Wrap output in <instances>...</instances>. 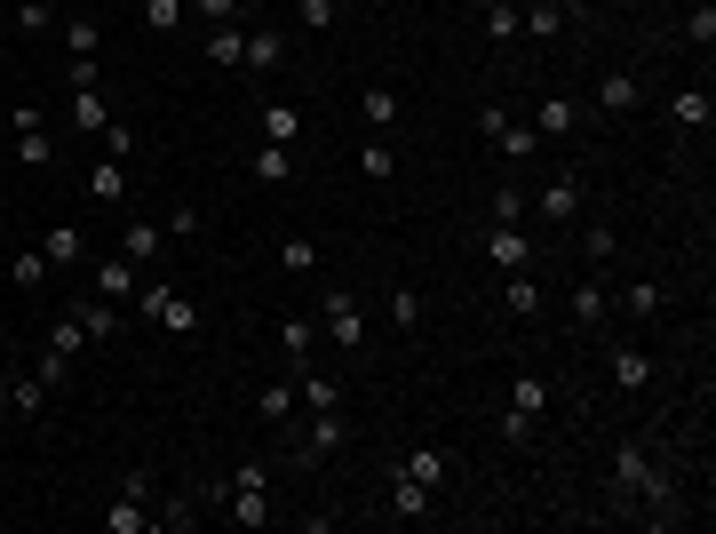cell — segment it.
<instances>
[{
  "label": "cell",
  "mask_w": 716,
  "mask_h": 534,
  "mask_svg": "<svg viewBox=\"0 0 716 534\" xmlns=\"http://www.w3.org/2000/svg\"><path fill=\"white\" fill-rule=\"evenodd\" d=\"M637 105H645V80H637V73H605V80H597V112H605V120H629Z\"/></svg>",
  "instance_id": "30bf717a"
},
{
  "label": "cell",
  "mask_w": 716,
  "mask_h": 534,
  "mask_svg": "<svg viewBox=\"0 0 716 534\" xmlns=\"http://www.w3.org/2000/svg\"><path fill=\"white\" fill-rule=\"evenodd\" d=\"M64 120H73V128H96V137H104V128H112V105H104V88H73V105H64Z\"/></svg>",
  "instance_id": "2e32d148"
},
{
  "label": "cell",
  "mask_w": 716,
  "mask_h": 534,
  "mask_svg": "<svg viewBox=\"0 0 716 534\" xmlns=\"http://www.w3.org/2000/svg\"><path fill=\"white\" fill-rule=\"evenodd\" d=\"M279 344H287L295 367H311V351H319V319H311V312H287V319H279Z\"/></svg>",
  "instance_id": "5bb4252c"
},
{
  "label": "cell",
  "mask_w": 716,
  "mask_h": 534,
  "mask_svg": "<svg viewBox=\"0 0 716 534\" xmlns=\"http://www.w3.org/2000/svg\"><path fill=\"white\" fill-rule=\"evenodd\" d=\"M255 137H263V144H287V152H295V144H302V112L287 105V96H271V105L255 112Z\"/></svg>",
  "instance_id": "9c48e42d"
},
{
  "label": "cell",
  "mask_w": 716,
  "mask_h": 534,
  "mask_svg": "<svg viewBox=\"0 0 716 534\" xmlns=\"http://www.w3.org/2000/svg\"><path fill=\"white\" fill-rule=\"evenodd\" d=\"M247 64H255V73H279V64H287V32L279 24H247Z\"/></svg>",
  "instance_id": "4fadbf2b"
},
{
  "label": "cell",
  "mask_w": 716,
  "mask_h": 534,
  "mask_svg": "<svg viewBox=\"0 0 716 534\" xmlns=\"http://www.w3.org/2000/svg\"><path fill=\"white\" fill-rule=\"evenodd\" d=\"M582 255H590V263H613V255H621V240H613V224H590V231H582Z\"/></svg>",
  "instance_id": "bcb514c9"
},
{
  "label": "cell",
  "mask_w": 716,
  "mask_h": 534,
  "mask_svg": "<svg viewBox=\"0 0 716 534\" xmlns=\"http://www.w3.org/2000/svg\"><path fill=\"white\" fill-rule=\"evenodd\" d=\"M48 407V375L32 367V375H9V415H41Z\"/></svg>",
  "instance_id": "7402d4cb"
},
{
  "label": "cell",
  "mask_w": 716,
  "mask_h": 534,
  "mask_svg": "<svg viewBox=\"0 0 716 534\" xmlns=\"http://www.w3.org/2000/svg\"><path fill=\"white\" fill-rule=\"evenodd\" d=\"M88 199H128V160H96V168H88Z\"/></svg>",
  "instance_id": "1f68e13d"
},
{
  "label": "cell",
  "mask_w": 716,
  "mask_h": 534,
  "mask_svg": "<svg viewBox=\"0 0 716 534\" xmlns=\"http://www.w3.org/2000/svg\"><path fill=\"white\" fill-rule=\"evenodd\" d=\"M48 351H56V359H80V351H88V327H80L73 312H64V319L48 327Z\"/></svg>",
  "instance_id": "8d00e7d4"
},
{
  "label": "cell",
  "mask_w": 716,
  "mask_h": 534,
  "mask_svg": "<svg viewBox=\"0 0 716 534\" xmlns=\"http://www.w3.org/2000/svg\"><path fill=\"white\" fill-rule=\"evenodd\" d=\"M533 137H573V96H565V88H550V96L533 105Z\"/></svg>",
  "instance_id": "9a60e30c"
},
{
  "label": "cell",
  "mask_w": 716,
  "mask_h": 534,
  "mask_svg": "<svg viewBox=\"0 0 716 534\" xmlns=\"http://www.w3.org/2000/svg\"><path fill=\"white\" fill-rule=\"evenodd\" d=\"M104 526H112V534H144V526H152V511L135 503V494H120V503L104 511Z\"/></svg>",
  "instance_id": "ab89813d"
},
{
  "label": "cell",
  "mask_w": 716,
  "mask_h": 534,
  "mask_svg": "<svg viewBox=\"0 0 716 534\" xmlns=\"http://www.w3.org/2000/svg\"><path fill=\"white\" fill-rule=\"evenodd\" d=\"M223 519L231 526H271V487H231L223 494Z\"/></svg>",
  "instance_id": "7c38bea8"
},
{
  "label": "cell",
  "mask_w": 716,
  "mask_h": 534,
  "mask_svg": "<svg viewBox=\"0 0 716 534\" xmlns=\"http://www.w3.org/2000/svg\"><path fill=\"white\" fill-rule=\"evenodd\" d=\"M558 9H565V17H590V9H597V0H558Z\"/></svg>",
  "instance_id": "db71d44e"
},
{
  "label": "cell",
  "mask_w": 716,
  "mask_h": 534,
  "mask_svg": "<svg viewBox=\"0 0 716 534\" xmlns=\"http://www.w3.org/2000/svg\"><path fill=\"white\" fill-rule=\"evenodd\" d=\"M41 255H48V272H73V263L88 255V231H80V224H48V240H41Z\"/></svg>",
  "instance_id": "8fae6325"
},
{
  "label": "cell",
  "mask_w": 716,
  "mask_h": 534,
  "mask_svg": "<svg viewBox=\"0 0 716 534\" xmlns=\"http://www.w3.org/2000/svg\"><path fill=\"white\" fill-rule=\"evenodd\" d=\"M191 9L208 17V24H239V0H191Z\"/></svg>",
  "instance_id": "f5cc1de1"
},
{
  "label": "cell",
  "mask_w": 716,
  "mask_h": 534,
  "mask_svg": "<svg viewBox=\"0 0 716 534\" xmlns=\"http://www.w3.org/2000/svg\"><path fill=\"white\" fill-rule=\"evenodd\" d=\"M96 295H112V304H128V295H135V263H128V255L96 263Z\"/></svg>",
  "instance_id": "f1b7e54d"
},
{
  "label": "cell",
  "mask_w": 716,
  "mask_h": 534,
  "mask_svg": "<svg viewBox=\"0 0 716 534\" xmlns=\"http://www.w3.org/2000/svg\"><path fill=\"white\" fill-rule=\"evenodd\" d=\"M541 415H550V383H541V375H509V415H502V439H509V447H526Z\"/></svg>",
  "instance_id": "7a4b0ae2"
},
{
  "label": "cell",
  "mask_w": 716,
  "mask_h": 534,
  "mask_svg": "<svg viewBox=\"0 0 716 534\" xmlns=\"http://www.w3.org/2000/svg\"><path fill=\"white\" fill-rule=\"evenodd\" d=\"M558 24H565L558 0H533V9H518V32H533V41H558Z\"/></svg>",
  "instance_id": "836d02e7"
},
{
  "label": "cell",
  "mask_w": 716,
  "mask_h": 534,
  "mask_svg": "<svg viewBox=\"0 0 716 534\" xmlns=\"http://www.w3.org/2000/svg\"><path fill=\"white\" fill-rule=\"evenodd\" d=\"M159 248H167L159 224H128V231H120V255H128V263H144V255H159Z\"/></svg>",
  "instance_id": "e575fe53"
},
{
  "label": "cell",
  "mask_w": 716,
  "mask_h": 534,
  "mask_svg": "<svg viewBox=\"0 0 716 534\" xmlns=\"http://www.w3.org/2000/svg\"><path fill=\"white\" fill-rule=\"evenodd\" d=\"M9 287H16V295H41V287H48V255H41V248H32V255H9Z\"/></svg>",
  "instance_id": "83f0119b"
},
{
  "label": "cell",
  "mask_w": 716,
  "mask_h": 534,
  "mask_svg": "<svg viewBox=\"0 0 716 534\" xmlns=\"http://www.w3.org/2000/svg\"><path fill=\"white\" fill-rule=\"evenodd\" d=\"M73 319L88 327V344H104L112 327H120V304H112V295H88V304H73Z\"/></svg>",
  "instance_id": "44dd1931"
},
{
  "label": "cell",
  "mask_w": 716,
  "mask_h": 534,
  "mask_svg": "<svg viewBox=\"0 0 716 534\" xmlns=\"http://www.w3.org/2000/svg\"><path fill=\"white\" fill-rule=\"evenodd\" d=\"M509 287H502V304H509V319H533L541 312V280L533 272H502Z\"/></svg>",
  "instance_id": "603a6c76"
},
{
  "label": "cell",
  "mask_w": 716,
  "mask_h": 534,
  "mask_svg": "<svg viewBox=\"0 0 716 534\" xmlns=\"http://www.w3.org/2000/svg\"><path fill=\"white\" fill-rule=\"evenodd\" d=\"M605 312H613V295H605L597 280L573 287V327H605Z\"/></svg>",
  "instance_id": "4dcf8cb0"
},
{
  "label": "cell",
  "mask_w": 716,
  "mask_h": 534,
  "mask_svg": "<svg viewBox=\"0 0 716 534\" xmlns=\"http://www.w3.org/2000/svg\"><path fill=\"white\" fill-rule=\"evenodd\" d=\"M582 199H590V184L565 168V176H550V184L533 192V216L550 224V231H573V216H582Z\"/></svg>",
  "instance_id": "3957f363"
},
{
  "label": "cell",
  "mask_w": 716,
  "mask_h": 534,
  "mask_svg": "<svg viewBox=\"0 0 716 534\" xmlns=\"http://www.w3.org/2000/svg\"><path fill=\"white\" fill-rule=\"evenodd\" d=\"M279 272L311 280V272H319V240H302V231H295V240H279Z\"/></svg>",
  "instance_id": "d590c367"
},
{
  "label": "cell",
  "mask_w": 716,
  "mask_h": 534,
  "mask_svg": "<svg viewBox=\"0 0 716 534\" xmlns=\"http://www.w3.org/2000/svg\"><path fill=\"white\" fill-rule=\"evenodd\" d=\"M334 17H343V0H295V24L302 32H327Z\"/></svg>",
  "instance_id": "ee69618b"
},
{
  "label": "cell",
  "mask_w": 716,
  "mask_h": 534,
  "mask_svg": "<svg viewBox=\"0 0 716 534\" xmlns=\"http://www.w3.org/2000/svg\"><path fill=\"white\" fill-rule=\"evenodd\" d=\"M477 128H486V144H494L502 160H533V144H541L533 128H526V120H509L502 105H486V112H477Z\"/></svg>",
  "instance_id": "8992f818"
},
{
  "label": "cell",
  "mask_w": 716,
  "mask_h": 534,
  "mask_svg": "<svg viewBox=\"0 0 716 534\" xmlns=\"http://www.w3.org/2000/svg\"><path fill=\"white\" fill-rule=\"evenodd\" d=\"M359 168H366L374 184H390V176H398V152H390L383 137H374V144H359Z\"/></svg>",
  "instance_id": "b9f144b4"
},
{
  "label": "cell",
  "mask_w": 716,
  "mask_h": 534,
  "mask_svg": "<svg viewBox=\"0 0 716 534\" xmlns=\"http://www.w3.org/2000/svg\"><path fill=\"white\" fill-rule=\"evenodd\" d=\"M104 160H135V128H120V120L104 128Z\"/></svg>",
  "instance_id": "681fc988"
},
{
  "label": "cell",
  "mask_w": 716,
  "mask_h": 534,
  "mask_svg": "<svg viewBox=\"0 0 716 534\" xmlns=\"http://www.w3.org/2000/svg\"><path fill=\"white\" fill-rule=\"evenodd\" d=\"M390 327H398V336H415V327H422V295L415 287H390Z\"/></svg>",
  "instance_id": "60d3db41"
},
{
  "label": "cell",
  "mask_w": 716,
  "mask_h": 534,
  "mask_svg": "<svg viewBox=\"0 0 716 534\" xmlns=\"http://www.w3.org/2000/svg\"><path fill=\"white\" fill-rule=\"evenodd\" d=\"M9 128H16V160H24V168H48V160H56V137H48V112L41 105H16Z\"/></svg>",
  "instance_id": "277c9868"
},
{
  "label": "cell",
  "mask_w": 716,
  "mask_h": 534,
  "mask_svg": "<svg viewBox=\"0 0 716 534\" xmlns=\"http://www.w3.org/2000/svg\"><path fill=\"white\" fill-rule=\"evenodd\" d=\"M64 48H73V64H96V48H104V24H96V17H64Z\"/></svg>",
  "instance_id": "ffe728a7"
},
{
  "label": "cell",
  "mask_w": 716,
  "mask_h": 534,
  "mask_svg": "<svg viewBox=\"0 0 716 534\" xmlns=\"http://www.w3.org/2000/svg\"><path fill=\"white\" fill-rule=\"evenodd\" d=\"M48 24H56L48 0H16V32H48Z\"/></svg>",
  "instance_id": "c3c4849f"
},
{
  "label": "cell",
  "mask_w": 716,
  "mask_h": 534,
  "mask_svg": "<svg viewBox=\"0 0 716 534\" xmlns=\"http://www.w3.org/2000/svg\"><path fill=\"white\" fill-rule=\"evenodd\" d=\"M319 319H327V344H343V351H359V344H366V319H359V295H351V287H327Z\"/></svg>",
  "instance_id": "5b68a950"
},
{
  "label": "cell",
  "mask_w": 716,
  "mask_h": 534,
  "mask_svg": "<svg viewBox=\"0 0 716 534\" xmlns=\"http://www.w3.org/2000/svg\"><path fill=\"white\" fill-rule=\"evenodd\" d=\"M685 32H693V48H701V56L716 48V9H708V0H701V9L685 17Z\"/></svg>",
  "instance_id": "7dc6e473"
},
{
  "label": "cell",
  "mask_w": 716,
  "mask_h": 534,
  "mask_svg": "<svg viewBox=\"0 0 716 534\" xmlns=\"http://www.w3.org/2000/svg\"><path fill=\"white\" fill-rule=\"evenodd\" d=\"M486 41H518V0H486Z\"/></svg>",
  "instance_id": "f35d334b"
},
{
  "label": "cell",
  "mask_w": 716,
  "mask_h": 534,
  "mask_svg": "<svg viewBox=\"0 0 716 534\" xmlns=\"http://www.w3.org/2000/svg\"><path fill=\"white\" fill-rule=\"evenodd\" d=\"M0 415H9V375H0Z\"/></svg>",
  "instance_id": "11a10c76"
},
{
  "label": "cell",
  "mask_w": 716,
  "mask_h": 534,
  "mask_svg": "<svg viewBox=\"0 0 716 534\" xmlns=\"http://www.w3.org/2000/svg\"><path fill=\"white\" fill-rule=\"evenodd\" d=\"M144 32H159V41L184 32V0H144Z\"/></svg>",
  "instance_id": "7bdbcfd3"
},
{
  "label": "cell",
  "mask_w": 716,
  "mask_h": 534,
  "mask_svg": "<svg viewBox=\"0 0 716 534\" xmlns=\"http://www.w3.org/2000/svg\"><path fill=\"white\" fill-rule=\"evenodd\" d=\"M223 479H231V487H271V462L255 455V462H239V471H223Z\"/></svg>",
  "instance_id": "f907efd6"
},
{
  "label": "cell",
  "mask_w": 716,
  "mask_h": 534,
  "mask_svg": "<svg viewBox=\"0 0 716 534\" xmlns=\"http://www.w3.org/2000/svg\"><path fill=\"white\" fill-rule=\"evenodd\" d=\"M208 64H247V24H208Z\"/></svg>",
  "instance_id": "d4e9b609"
},
{
  "label": "cell",
  "mask_w": 716,
  "mask_h": 534,
  "mask_svg": "<svg viewBox=\"0 0 716 534\" xmlns=\"http://www.w3.org/2000/svg\"><path fill=\"white\" fill-rule=\"evenodd\" d=\"M526 216H533V192H518V184L494 192V224H526Z\"/></svg>",
  "instance_id": "f6af8a7d"
},
{
  "label": "cell",
  "mask_w": 716,
  "mask_h": 534,
  "mask_svg": "<svg viewBox=\"0 0 716 534\" xmlns=\"http://www.w3.org/2000/svg\"><path fill=\"white\" fill-rule=\"evenodd\" d=\"M621 312H629V319H653V312H661V280H629V287H621Z\"/></svg>",
  "instance_id": "74e56055"
},
{
  "label": "cell",
  "mask_w": 716,
  "mask_h": 534,
  "mask_svg": "<svg viewBox=\"0 0 716 534\" xmlns=\"http://www.w3.org/2000/svg\"><path fill=\"white\" fill-rule=\"evenodd\" d=\"M422 511H430V487L406 479V471H390V519H422Z\"/></svg>",
  "instance_id": "484cf974"
},
{
  "label": "cell",
  "mask_w": 716,
  "mask_h": 534,
  "mask_svg": "<svg viewBox=\"0 0 716 534\" xmlns=\"http://www.w3.org/2000/svg\"><path fill=\"white\" fill-rule=\"evenodd\" d=\"M669 120H676V128H708V120H716L708 80H701V88H676V96H669Z\"/></svg>",
  "instance_id": "ac0fdd59"
},
{
  "label": "cell",
  "mask_w": 716,
  "mask_h": 534,
  "mask_svg": "<svg viewBox=\"0 0 716 534\" xmlns=\"http://www.w3.org/2000/svg\"><path fill=\"white\" fill-rule=\"evenodd\" d=\"M334 447H343V415H311V439L295 447V462H327Z\"/></svg>",
  "instance_id": "e0dca14e"
},
{
  "label": "cell",
  "mask_w": 716,
  "mask_h": 534,
  "mask_svg": "<svg viewBox=\"0 0 716 534\" xmlns=\"http://www.w3.org/2000/svg\"><path fill=\"white\" fill-rule=\"evenodd\" d=\"M486 255H494V272H533V240H526V224H494V231H486Z\"/></svg>",
  "instance_id": "ba28073f"
},
{
  "label": "cell",
  "mask_w": 716,
  "mask_h": 534,
  "mask_svg": "<svg viewBox=\"0 0 716 534\" xmlns=\"http://www.w3.org/2000/svg\"><path fill=\"white\" fill-rule=\"evenodd\" d=\"M613 487H621V494H645V503H653L661 519L676 511V487H669V471H661V462H653V455H645L637 439H629L621 455H613Z\"/></svg>",
  "instance_id": "6da1fadb"
},
{
  "label": "cell",
  "mask_w": 716,
  "mask_h": 534,
  "mask_svg": "<svg viewBox=\"0 0 716 534\" xmlns=\"http://www.w3.org/2000/svg\"><path fill=\"white\" fill-rule=\"evenodd\" d=\"M255 415H263L271 431H279V423L295 415V375H287V383H255Z\"/></svg>",
  "instance_id": "cb8c5ba5"
},
{
  "label": "cell",
  "mask_w": 716,
  "mask_h": 534,
  "mask_svg": "<svg viewBox=\"0 0 716 534\" xmlns=\"http://www.w3.org/2000/svg\"><path fill=\"white\" fill-rule=\"evenodd\" d=\"M359 112H366V128H398V112H406V105H398V88L374 80V88L359 96Z\"/></svg>",
  "instance_id": "4316f807"
},
{
  "label": "cell",
  "mask_w": 716,
  "mask_h": 534,
  "mask_svg": "<svg viewBox=\"0 0 716 534\" xmlns=\"http://www.w3.org/2000/svg\"><path fill=\"white\" fill-rule=\"evenodd\" d=\"M255 184H295V152L287 144H255Z\"/></svg>",
  "instance_id": "f546056e"
},
{
  "label": "cell",
  "mask_w": 716,
  "mask_h": 534,
  "mask_svg": "<svg viewBox=\"0 0 716 534\" xmlns=\"http://www.w3.org/2000/svg\"><path fill=\"white\" fill-rule=\"evenodd\" d=\"M613 383H621V391H645V383H653V359H645L637 344H613Z\"/></svg>",
  "instance_id": "d6986e66"
},
{
  "label": "cell",
  "mask_w": 716,
  "mask_h": 534,
  "mask_svg": "<svg viewBox=\"0 0 716 534\" xmlns=\"http://www.w3.org/2000/svg\"><path fill=\"white\" fill-rule=\"evenodd\" d=\"M159 231H167V240H191V231H199V208H176V216H159Z\"/></svg>",
  "instance_id": "816d5d0a"
},
{
  "label": "cell",
  "mask_w": 716,
  "mask_h": 534,
  "mask_svg": "<svg viewBox=\"0 0 716 534\" xmlns=\"http://www.w3.org/2000/svg\"><path fill=\"white\" fill-rule=\"evenodd\" d=\"M398 471H406V479H422V487L438 494V487H447V455H438V447H415V455L398 462Z\"/></svg>",
  "instance_id": "d6a6232c"
},
{
  "label": "cell",
  "mask_w": 716,
  "mask_h": 534,
  "mask_svg": "<svg viewBox=\"0 0 716 534\" xmlns=\"http://www.w3.org/2000/svg\"><path fill=\"white\" fill-rule=\"evenodd\" d=\"M295 407L302 415H343V383L319 375V367H295Z\"/></svg>",
  "instance_id": "52a82bcc"
}]
</instances>
